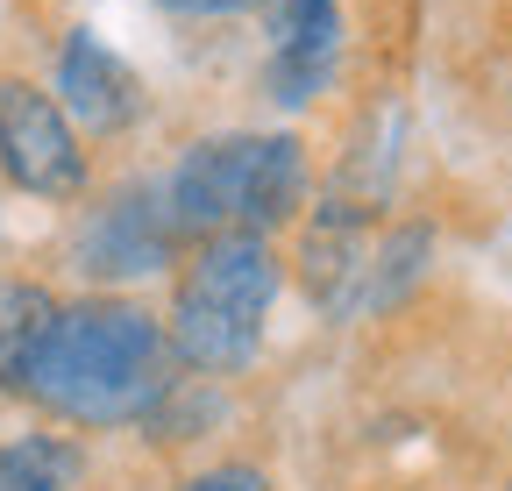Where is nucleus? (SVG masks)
Segmentation results:
<instances>
[{
    "mask_svg": "<svg viewBox=\"0 0 512 491\" xmlns=\"http://www.w3.org/2000/svg\"><path fill=\"white\" fill-rule=\"evenodd\" d=\"M171 385H178V356H171V335L150 306L72 299V306H57L22 392L50 420L121 427V420H150Z\"/></svg>",
    "mask_w": 512,
    "mask_h": 491,
    "instance_id": "nucleus-1",
    "label": "nucleus"
},
{
    "mask_svg": "<svg viewBox=\"0 0 512 491\" xmlns=\"http://www.w3.org/2000/svg\"><path fill=\"white\" fill-rule=\"evenodd\" d=\"M306 200V150L292 136H207L171 171L164 207L178 242L207 235H271Z\"/></svg>",
    "mask_w": 512,
    "mask_h": 491,
    "instance_id": "nucleus-2",
    "label": "nucleus"
},
{
    "mask_svg": "<svg viewBox=\"0 0 512 491\" xmlns=\"http://www.w3.org/2000/svg\"><path fill=\"white\" fill-rule=\"evenodd\" d=\"M278 299V257L264 235H207L192 242V264L164 314L171 356L185 371H242L264 342V314Z\"/></svg>",
    "mask_w": 512,
    "mask_h": 491,
    "instance_id": "nucleus-3",
    "label": "nucleus"
},
{
    "mask_svg": "<svg viewBox=\"0 0 512 491\" xmlns=\"http://www.w3.org/2000/svg\"><path fill=\"white\" fill-rule=\"evenodd\" d=\"M0 171L36 200H72L86 186V150L72 136V114L29 79H0Z\"/></svg>",
    "mask_w": 512,
    "mask_h": 491,
    "instance_id": "nucleus-4",
    "label": "nucleus"
},
{
    "mask_svg": "<svg viewBox=\"0 0 512 491\" xmlns=\"http://www.w3.org/2000/svg\"><path fill=\"white\" fill-rule=\"evenodd\" d=\"M178 250V228H171V207L164 193L150 186H128L114 193L86 228H79V271L100 278V285H121V278H157Z\"/></svg>",
    "mask_w": 512,
    "mask_h": 491,
    "instance_id": "nucleus-5",
    "label": "nucleus"
},
{
    "mask_svg": "<svg viewBox=\"0 0 512 491\" xmlns=\"http://www.w3.org/2000/svg\"><path fill=\"white\" fill-rule=\"evenodd\" d=\"M50 100L72 121H86V129L114 136V129H128V121L143 114V79L128 72L93 29H72L57 43V93Z\"/></svg>",
    "mask_w": 512,
    "mask_h": 491,
    "instance_id": "nucleus-6",
    "label": "nucleus"
},
{
    "mask_svg": "<svg viewBox=\"0 0 512 491\" xmlns=\"http://www.w3.org/2000/svg\"><path fill=\"white\" fill-rule=\"evenodd\" d=\"M370 214L363 207H342L328 200L313 221H306V242H299V285L313 306H328V314H349L356 306V285L370 278V242H363Z\"/></svg>",
    "mask_w": 512,
    "mask_h": 491,
    "instance_id": "nucleus-7",
    "label": "nucleus"
},
{
    "mask_svg": "<svg viewBox=\"0 0 512 491\" xmlns=\"http://www.w3.org/2000/svg\"><path fill=\"white\" fill-rule=\"evenodd\" d=\"M57 321V292L36 278H0V392H22L36 371V349Z\"/></svg>",
    "mask_w": 512,
    "mask_h": 491,
    "instance_id": "nucleus-8",
    "label": "nucleus"
},
{
    "mask_svg": "<svg viewBox=\"0 0 512 491\" xmlns=\"http://www.w3.org/2000/svg\"><path fill=\"white\" fill-rule=\"evenodd\" d=\"M79 449L64 435H15L0 442V491H72Z\"/></svg>",
    "mask_w": 512,
    "mask_h": 491,
    "instance_id": "nucleus-9",
    "label": "nucleus"
},
{
    "mask_svg": "<svg viewBox=\"0 0 512 491\" xmlns=\"http://www.w3.org/2000/svg\"><path fill=\"white\" fill-rule=\"evenodd\" d=\"M342 15L335 0H271V43L292 57H335Z\"/></svg>",
    "mask_w": 512,
    "mask_h": 491,
    "instance_id": "nucleus-10",
    "label": "nucleus"
},
{
    "mask_svg": "<svg viewBox=\"0 0 512 491\" xmlns=\"http://www.w3.org/2000/svg\"><path fill=\"white\" fill-rule=\"evenodd\" d=\"M427 242H434V235L413 221V228H399V235H392V242H384V250L370 257V271H377V285L363 292V306H370V314L399 306V292H406V285L420 278V264H427Z\"/></svg>",
    "mask_w": 512,
    "mask_h": 491,
    "instance_id": "nucleus-11",
    "label": "nucleus"
},
{
    "mask_svg": "<svg viewBox=\"0 0 512 491\" xmlns=\"http://www.w3.org/2000/svg\"><path fill=\"white\" fill-rule=\"evenodd\" d=\"M178 491H271V477L249 470V463H214V470H200V477H185Z\"/></svg>",
    "mask_w": 512,
    "mask_h": 491,
    "instance_id": "nucleus-12",
    "label": "nucleus"
},
{
    "mask_svg": "<svg viewBox=\"0 0 512 491\" xmlns=\"http://www.w3.org/2000/svg\"><path fill=\"white\" fill-rule=\"evenodd\" d=\"M171 15H235V8H256V0H157Z\"/></svg>",
    "mask_w": 512,
    "mask_h": 491,
    "instance_id": "nucleus-13",
    "label": "nucleus"
}]
</instances>
